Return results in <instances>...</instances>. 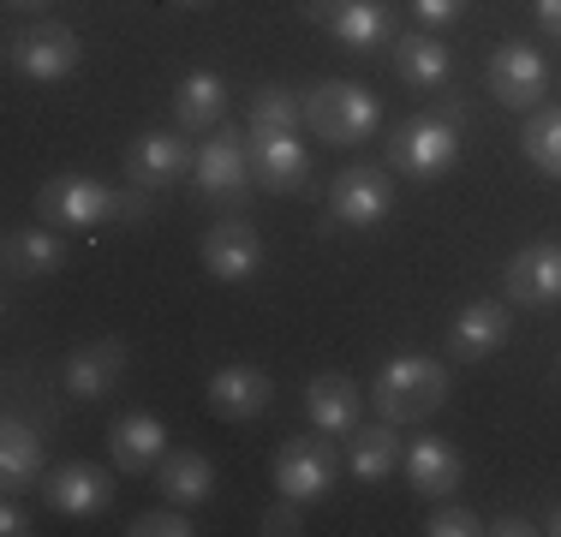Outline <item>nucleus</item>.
I'll use <instances>...</instances> for the list:
<instances>
[{
	"instance_id": "8",
	"label": "nucleus",
	"mask_w": 561,
	"mask_h": 537,
	"mask_svg": "<svg viewBox=\"0 0 561 537\" xmlns=\"http://www.w3.org/2000/svg\"><path fill=\"white\" fill-rule=\"evenodd\" d=\"M490 96L502 107H538L550 96V60L531 43H502L490 54Z\"/></svg>"
},
{
	"instance_id": "38",
	"label": "nucleus",
	"mask_w": 561,
	"mask_h": 537,
	"mask_svg": "<svg viewBox=\"0 0 561 537\" xmlns=\"http://www.w3.org/2000/svg\"><path fill=\"white\" fill-rule=\"evenodd\" d=\"M7 7H12V12H43L48 0H7Z\"/></svg>"
},
{
	"instance_id": "30",
	"label": "nucleus",
	"mask_w": 561,
	"mask_h": 537,
	"mask_svg": "<svg viewBox=\"0 0 561 537\" xmlns=\"http://www.w3.org/2000/svg\"><path fill=\"white\" fill-rule=\"evenodd\" d=\"M192 532L197 526L180 514V502L162 507V514H138V519H131V537H192Z\"/></svg>"
},
{
	"instance_id": "32",
	"label": "nucleus",
	"mask_w": 561,
	"mask_h": 537,
	"mask_svg": "<svg viewBox=\"0 0 561 537\" xmlns=\"http://www.w3.org/2000/svg\"><path fill=\"white\" fill-rule=\"evenodd\" d=\"M263 532H270V537H299V532H305L299 502H293V495H280V502H270V514H263Z\"/></svg>"
},
{
	"instance_id": "7",
	"label": "nucleus",
	"mask_w": 561,
	"mask_h": 537,
	"mask_svg": "<svg viewBox=\"0 0 561 537\" xmlns=\"http://www.w3.org/2000/svg\"><path fill=\"white\" fill-rule=\"evenodd\" d=\"M389 209H394V180L382 168H341L335 185H329V221L335 227L365 233V227H377Z\"/></svg>"
},
{
	"instance_id": "20",
	"label": "nucleus",
	"mask_w": 561,
	"mask_h": 537,
	"mask_svg": "<svg viewBox=\"0 0 561 537\" xmlns=\"http://www.w3.org/2000/svg\"><path fill=\"white\" fill-rule=\"evenodd\" d=\"M126 376V341H90L66 358V388L78 400H102Z\"/></svg>"
},
{
	"instance_id": "17",
	"label": "nucleus",
	"mask_w": 561,
	"mask_h": 537,
	"mask_svg": "<svg viewBox=\"0 0 561 537\" xmlns=\"http://www.w3.org/2000/svg\"><path fill=\"white\" fill-rule=\"evenodd\" d=\"M507 293H514V305H531V311H550L561 305V245H526L514 251V263H507Z\"/></svg>"
},
{
	"instance_id": "31",
	"label": "nucleus",
	"mask_w": 561,
	"mask_h": 537,
	"mask_svg": "<svg viewBox=\"0 0 561 537\" xmlns=\"http://www.w3.org/2000/svg\"><path fill=\"white\" fill-rule=\"evenodd\" d=\"M424 532H431V537H472V532H484V526H478L472 507H436Z\"/></svg>"
},
{
	"instance_id": "3",
	"label": "nucleus",
	"mask_w": 561,
	"mask_h": 537,
	"mask_svg": "<svg viewBox=\"0 0 561 537\" xmlns=\"http://www.w3.org/2000/svg\"><path fill=\"white\" fill-rule=\"evenodd\" d=\"M377 119H382L377 96H370L365 84H353V78H323V84L305 96V126L323 144H365L370 132H377Z\"/></svg>"
},
{
	"instance_id": "6",
	"label": "nucleus",
	"mask_w": 561,
	"mask_h": 537,
	"mask_svg": "<svg viewBox=\"0 0 561 537\" xmlns=\"http://www.w3.org/2000/svg\"><path fill=\"white\" fill-rule=\"evenodd\" d=\"M192 173H197V192H204L209 204H239V197L251 192V138H239L233 126L209 132V144L197 150Z\"/></svg>"
},
{
	"instance_id": "24",
	"label": "nucleus",
	"mask_w": 561,
	"mask_h": 537,
	"mask_svg": "<svg viewBox=\"0 0 561 537\" xmlns=\"http://www.w3.org/2000/svg\"><path fill=\"white\" fill-rule=\"evenodd\" d=\"M156 483H162L168 502L192 507V502H209V495H216V466H209L197 448H180V454H162Z\"/></svg>"
},
{
	"instance_id": "36",
	"label": "nucleus",
	"mask_w": 561,
	"mask_h": 537,
	"mask_svg": "<svg viewBox=\"0 0 561 537\" xmlns=\"http://www.w3.org/2000/svg\"><path fill=\"white\" fill-rule=\"evenodd\" d=\"M538 24H543V36L561 43V0H538Z\"/></svg>"
},
{
	"instance_id": "34",
	"label": "nucleus",
	"mask_w": 561,
	"mask_h": 537,
	"mask_svg": "<svg viewBox=\"0 0 561 537\" xmlns=\"http://www.w3.org/2000/svg\"><path fill=\"white\" fill-rule=\"evenodd\" d=\"M144 209H150V197H144V185H138V192H119V209H114V221H138Z\"/></svg>"
},
{
	"instance_id": "26",
	"label": "nucleus",
	"mask_w": 561,
	"mask_h": 537,
	"mask_svg": "<svg viewBox=\"0 0 561 537\" xmlns=\"http://www.w3.org/2000/svg\"><path fill=\"white\" fill-rule=\"evenodd\" d=\"M346 460H353V478L382 483V478H389L400 460H407V454H400L394 424L382 419V424H370V430H353V448H346Z\"/></svg>"
},
{
	"instance_id": "35",
	"label": "nucleus",
	"mask_w": 561,
	"mask_h": 537,
	"mask_svg": "<svg viewBox=\"0 0 561 537\" xmlns=\"http://www.w3.org/2000/svg\"><path fill=\"white\" fill-rule=\"evenodd\" d=\"M0 532H7V537H24V532H31V519H24V507H19V502L0 507Z\"/></svg>"
},
{
	"instance_id": "19",
	"label": "nucleus",
	"mask_w": 561,
	"mask_h": 537,
	"mask_svg": "<svg viewBox=\"0 0 561 537\" xmlns=\"http://www.w3.org/2000/svg\"><path fill=\"white\" fill-rule=\"evenodd\" d=\"M162 442H168V430L156 412H126L114 430H108V454H114V466L119 472H150V466H162Z\"/></svg>"
},
{
	"instance_id": "13",
	"label": "nucleus",
	"mask_w": 561,
	"mask_h": 537,
	"mask_svg": "<svg viewBox=\"0 0 561 537\" xmlns=\"http://www.w3.org/2000/svg\"><path fill=\"white\" fill-rule=\"evenodd\" d=\"M204 268L227 287H239V281H251L263 268V239L251 221H216L204 233Z\"/></svg>"
},
{
	"instance_id": "23",
	"label": "nucleus",
	"mask_w": 561,
	"mask_h": 537,
	"mask_svg": "<svg viewBox=\"0 0 561 537\" xmlns=\"http://www.w3.org/2000/svg\"><path fill=\"white\" fill-rule=\"evenodd\" d=\"M48 472V454H43V436H36L24 419H7L0 430V483H7V495L31 490L36 478Z\"/></svg>"
},
{
	"instance_id": "12",
	"label": "nucleus",
	"mask_w": 561,
	"mask_h": 537,
	"mask_svg": "<svg viewBox=\"0 0 561 537\" xmlns=\"http://www.w3.org/2000/svg\"><path fill=\"white\" fill-rule=\"evenodd\" d=\"M43 495H48L55 514L90 519V514H102V507L114 502V478L102 472V466H90V460H72V466H60V472H43Z\"/></svg>"
},
{
	"instance_id": "4",
	"label": "nucleus",
	"mask_w": 561,
	"mask_h": 537,
	"mask_svg": "<svg viewBox=\"0 0 561 537\" xmlns=\"http://www.w3.org/2000/svg\"><path fill=\"white\" fill-rule=\"evenodd\" d=\"M275 490L293 495V502H323L335 490V448L329 436H287L275 448Z\"/></svg>"
},
{
	"instance_id": "16",
	"label": "nucleus",
	"mask_w": 561,
	"mask_h": 537,
	"mask_svg": "<svg viewBox=\"0 0 561 537\" xmlns=\"http://www.w3.org/2000/svg\"><path fill=\"white\" fill-rule=\"evenodd\" d=\"M305 412H311V430H323V436H353L358 419H365V395H358L353 376L323 370L305 388Z\"/></svg>"
},
{
	"instance_id": "1",
	"label": "nucleus",
	"mask_w": 561,
	"mask_h": 537,
	"mask_svg": "<svg viewBox=\"0 0 561 537\" xmlns=\"http://www.w3.org/2000/svg\"><path fill=\"white\" fill-rule=\"evenodd\" d=\"M466 126H460V107H431V114L407 119L389 144V161L412 180H443V173L460 161Z\"/></svg>"
},
{
	"instance_id": "22",
	"label": "nucleus",
	"mask_w": 561,
	"mask_h": 537,
	"mask_svg": "<svg viewBox=\"0 0 561 537\" xmlns=\"http://www.w3.org/2000/svg\"><path fill=\"white\" fill-rule=\"evenodd\" d=\"M227 114V78L221 72H185L173 90V119L180 132H216Z\"/></svg>"
},
{
	"instance_id": "39",
	"label": "nucleus",
	"mask_w": 561,
	"mask_h": 537,
	"mask_svg": "<svg viewBox=\"0 0 561 537\" xmlns=\"http://www.w3.org/2000/svg\"><path fill=\"white\" fill-rule=\"evenodd\" d=\"M550 532H556V537H561V507H556V514H550Z\"/></svg>"
},
{
	"instance_id": "11",
	"label": "nucleus",
	"mask_w": 561,
	"mask_h": 537,
	"mask_svg": "<svg viewBox=\"0 0 561 537\" xmlns=\"http://www.w3.org/2000/svg\"><path fill=\"white\" fill-rule=\"evenodd\" d=\"M311 161L299 132H251V185L257 192H305Z\"/></svg>"
},
{
	"instance_id": "2",
	"label": "nucleus",
	"mask_w": 561,
	"mask_h": 537,
	"mask_svg": "<svg viewBox=\"0 0 561 537\" xmlns=\"http://www.w3.org/2000/svg\"><path fill=\"white\" fill-rule=\"evenodd\" d=\"M443 395H448V370L436 365V358H424V353H400L377 376V412L389 424L431 419V412L443 407Z\"/></svg>"
},
{
	"instance_id": "9",
	"label": "nucleus",
	"mask_w": 561,
	"mask_h": 537,
	"mask_svg": "<svg viewBox=\"0 0 561 537\" xmlns=\"http://www.w3.org/2000/svg\"><path fill=\"white\" fill-rule=\"evenodd\" d=\"M7 60H12V72L36 78V84H55V78L78 72L84 48H78V36L66 31V24H36V31H24L7 43Z\"/></svg>"
},
{
	"instance_id": "15",
	"label": "nucleus",
	"mask_w": 561,
	"mask_h": 537,
	"mask_svg": "<svg viewBox=\"0 0 561 537\" xmlns=\"http://www.w3.org/2000/svg\"><path fill=\"white\" fill-rule=\"evenodd\" d=\"M270 395H275V382H270L257 365H221L216 376H209V412H216V419H227V424L263 419Z\"/></svg>"
},
{
	"instance_id": "27",
	"label": "nucleus",
	"mask_w": 561,
	"mask_h": 537,
	"mask_svg": "<svg viewBox=\"0 0 561 537\" xmlns=\"http://www.w3.org/2000/svg\"><path fill=\"white\" fill-rule=\"evenodd\" d=\"M48 268H60V239L48 227H24V233L7 239V275L12 281H36Z\"/></svg>"
},
{
	"instance_id": "29",
	"label": "nucleus",
	"mask_w": 561,
	"mask_h": 537,
	"mask_svg": "<svg viewBox=\"0 0 561 537\" xmlns=\"http://www.w3.org/2000/svg\"><path fill=\"white\" fill-rule=\"evenodd\" d=\"M299 119H305V102L280 84L257 90V102H251V132H299Z\"/></svg>"
},
{
	"instance_id": "18",
	"label": "nucleus",
	"mask_w": 561,
	"mask_h": 537,
	"mask_svg": "<svg viewBox=\"0 0 561 537\" xmlns=\"http://www.w3.org/2000/svg\"><path fill=\"white\" fill-rule=\"evenodd\" d=\"M502 341H507V305H496V299L466 305V311L454 317V329H448V353L460 358V365H478V358H490Z\"/></svg>"
},
{
	"instance_id": "5",
	"label": "nucleus",
	"mask_w": 561,
	"mask_h": 537,
	"mask_svg": "<svg viewBox=\"0 0 561 537\" xmlns=\"http://www.w3.org/2000/svg\"><path fill=\"white\" fill-rule=\"evenodd\" d=\"M305 19H317L341 48L370 54L394 36V12L389 0H305Z\"/></svg>"
},
{
	"instance_id": "10",
	"label": "nucleus",
	"mask_w": 561,
	"mask_h": 537,
	"mask_svg": "<svg viewBox=\"0 0 561 537\" xmlns=\"http://www.w3.org/2000/svg\"><path fill=\"white\" fill-rule=\"evenodd\" d=\"M119 209V192L102 180H84V173H60V180L43 185V215L55 227H102L114 221Z\"/></svg>"
},
{
	"instance_id": "21",
	"label": "nucleus",
	"mask_w": 561,
	"mask_h": 537,
	"mask_svg": "<svg viewBox=\"0 0 561 537\" xmlns=\"http://www.w3.org/2000/svg\"><path fill=\"white\" fill-rule=\"evenodd\" d=\"M407 478H412V490H419L424 502H443V495H454V483L466 478L460 448H454V442H436V436L412 442L407 448Z\"/></svg>"
},
{
	"instance_id": "28",
	"label": "nucleus",
	"mask_w": 561,
	"mask_h": 537,
	"mask_svg": "<svg viewBox=\"0 0 561 537\" xmlns=\"http://www.w3.org/2000/svg\"><path fill=\"white\" fill-rule=\"evenodd\" d=\"M526 156L531 168H543L550 180H561V107H538V114L526 119Z\"/></svg>"
},
{
	"instance_id": "40",
	"label": "nucleus",
	"mask_w": 561,
	"mask_h": 537,
	"mask_svg": "<svg viewBox=\"0 0 561 537\" xmlns=\"http://www.w3.org/2000/svg\"><path fill=\"white\" fill-rule=\"evenodd\" d=\"M180 7H204V0H180Z\"/></svg>"
},
{
	"instance_id": "25",
	"label": "nucleus",
	"mask_w": 561,
	"mask_h": 537,
	"mask_svg": "<svg viewBox=\"0 0 561 537\" xmlns=\"http://www.w3.org/2000/svg\"><path fill=\"white\" fill-rule=\"evenodd\" d=\"M448 48L443 43H436V36H419V31H412V36H400V43H394V72L400 78H407V84H419V90H443L448 84Z\"/></svg>"
},
{
	"instance_id": "14",
	"label": "nucleus",
	"mask_w": 561,
	"mask_h": 537,
	"mask_svg": "<svg viewBox=\"0 0 561 537\" xmlns=\"http://www.w3.org/2000/svg\"><path fill=\"white\" fill-rule=\"evenodd\" d=\"M192 161L197 156L180 144V132H144L126 150V180L144 192H168V185H180V173H192Z\"/></svg>"
},
{
	"instance_id": "33",
	"label": "nucleus",
	"mask_w": 561,
	"mask_h": 537,
	"mask_svg": "<svg viewBox=\"0 0 561 537\" xmlns=\"http://www.w3.org/2000/svg\"><path fill=\"white\" fill-rule=\"evenodd\" d=\"M412 12H419V24H454L466 19V0H412Z\"/></svg>"
},
{
	"instance_id": "37",
	"label": "nucleus",
	"mask_w": 561,
	"mask_h": 537,
	"mask_svg": "<svg viewBox=\"0 0 561 537\" xmlns=\"http://www.w3.org/2000/svg\"><path fill=\"white\" fill-rule=\"evenodd\" d=\"M490 532H496V537H526V532H538V526H531V519H519V514H502Z\"/></svg>"
}]
</instances>
